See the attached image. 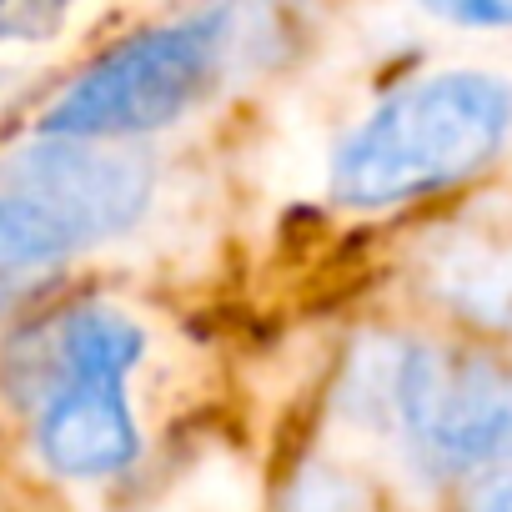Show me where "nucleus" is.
Masks as SVG:
<instances>
[{
    "label": "nucleus",
    "mask_w": 512,
    "mask_h": 512,
    "mask_svg": "<svg viewBox=\"0 0 512 512\" xmlns=\"http://www.w3.org/2000/svg\"><path fill=\"white\" fill-rule=\"evenodd\" d=\"M432 16L457 26H512V0H462V6H432Z\"/></svg>",
    "instance_id": "6e6552de"
},
{
    "label": "nucleus",
    "mask_w": 512,
    "mask_h": 512,
    "mask_svg": "<svg viewBox=\"0 0 512 512\" xmlns=\"http://www.w3.org/2000/svg\"><path fill=\"white\" fill-rule=\"evenodd\" d=\"M427 287L457 317L512 332V236H472L442 246L427 267Z\"/></svg>",
    "instance_id": "423d86ee"
},
{
    "label": "nucleus",
    "mask_w": 512,
    "mask_h": 512,
    "mask_svg": "<svg viewBox=\"0 0 512 512\" xmlns=\"http://www.w3.org/2000/svg\"><path fill=\"white\" fill-rule=\"evenodd\" d=\"M236 36L231 11H201L171 21L161 31L136 36L131 46L111 51L91 66L46 116L51 136L91 141V136H126L176 121L221 71Z\"/></svg>",
    "instance_id": "f03ea898"
},
{
    "label": "nucleus",
    "mask_w": 512,
    "mask_h": 512,
    "mask_svg": "<svg viewBox=\"0 0 512 512\" xmlns=\"http://www.w3.org/2000/svg\"><path fill=\"white\" fill-rule=\"evenodd\" d=\"M472 512H512V467L497 472V477H487V482L477 487Z\"/></svg>",
    "instance_id": "1a4fd4ad"
},
{
    "label": "nucleus",
    "mask_w": 512,
    "mask_h": 512,
    "mask_svg": "<svg viewBox=\"0 0 512 512\" xmlns=\"http://www.w3.org/2000/svg\"><path fill=\"white\" fill-rule=\"evenodd\" d=\"M0 181L11 201L46 216L71 246L126 231L151 196V176L136 156L96 151L81 141L26 146L0 166Z\"/></svg>",
    "instance_id": "39448f33"
},
{
    "label": "nucleus",
    "mask_w": 512,
    "mask_h": 512,
    "mask_svg": "<svg viewBox=\"0 0 512 512\" xmlns=\"http://www.w3.org/2000/svg\"><path fill=\"white\" fill-rule=\"evenodd\" d=\"M141 357V332L106 307L61 322L51 347V387L41 402V457L66 477H101L136 457L126 412V372Z\"/></svg>",
    "instance_id": "7ed1b4c3"
},
{
    "label": "nucleus",
    "mask_w": 512,
    "mask_h": 512,
    "mask_svg": "<svg viewBox=\"0 0 512 512\" xmlns=\"http://www.w3.org/2000/svg\"><path fill=\"white\" fill-rule=\"evenodd\" d=\"M377 407L427 467L462 472L512 457V372L492 362L397 347L377 367Z\"/></svg>",
    "instance_id": "20e7f679"
},
{
    "label": "nucleus",
    "mask_w": 512,
    "mask_h": 512,
    "mask_svg": "<svg viewBox=\"0 0 512 512\" xmlns=\"http://www.w3.org/2000/svg\"><path fill=\"white\" fill-rule=\"evenodd\" d=\"M512 126V91L477 71H452L377 106L332 166L342 206H392L482 171Z\"/></svg>",
    "instance_id": "f257e3e1"
},
{
    "label": "nucleus",
    "mask_w": 512,
    "mask_h": 512,
    "mask_svg": "<svg viewBox=\"0 0 512 512\" xmlns=\"http://www.w3.org/2000/svg\"><path fill=\"white\" fill-rule=\"evenodd\" d=\"M71 251V241L36 216L31 206L0 196V312H6L21 292H31L61 256Z\"/></svg>",
    "instance_id": "0eeeda50"
}]
</instances>
